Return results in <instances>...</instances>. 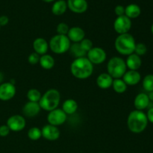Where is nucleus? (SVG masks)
Masks as SVG:
<instances>
[{
  "mask_svg": "<svg viewBox=\"0 0 153 153\" xmlns=\"http://www.w3.org/2000/svg\"><path fill=\"white\" fill-rule=\"evenodd\" d=\"M49 48V43L44 38L38 37L33 42V49H34V52L40 55V56L46 54Z\"/></svg>",
  "mask_w": 153,
  "mask_h": 153,
  "instance_id": "obj_18",
  "label": "nucleus"
},
{
  "mask_svg": "<svg viewBox=\"0 0 153 153\" xmlns=\"http://www.w3.org/2000/svg\"><path fill=\"white\" fill-rule=\"evenodd\" d=\"M67 3L70 10L76 13H85L88 7L86 0H68Z\"/></svg>",
  "mask_w": 153,
  "mask_h": 153,
  "instance_id": "obj_13",
  "label": "nucleus"
},
{
  "mask_svg": "<svg viewBox=\"0 0 153 153\" xmlns=\"http://www.w3.org/2000/svg\"><path fill=\"white\" fill-rule=\"evenodd\" d=\"M70 71L75 78L84 80L91 77L93 74L94 64L88 59V58H77L72 62L70 65Z\"/></svg>",
  "mask_w": 153,
  "mask_h": 153,
  "instance_id": "obj_1",
  "label": "nucleus"
},
{
  "mask_svg": "<svg viewBox=\"0 0 153 153\" xmlns=\"http://www.w3.org/2000/svg\"><path fill=\"white\" fill-rule=\"evenodd\" d=\"M16 92V87L10 82H4L0 85V100L8 101L13 98Z\"/></svg>",
  "mask_w": 153,
  "mask_h": 153,
  "instance_id": "obj_11",
  "label": "nucleus"
},
{
  "mask_svg": "<svg viewBox=\"0 0 153 153\" xmlns=\"http://www.w3.org/2000/svg\"><path fill=\"white\" fill-rule=\"evenodd\" d=\"M28 137L31 140H37L42 137L41 129L38 127H32L28 131Z\"/></svg>",
  "mask_w": 153,
  "mask_h": 153,
  "instance_id": "obj_29",
  "label": "nucleus"
},
{
  "mask_svg": "<svg viewBox=\"0 0 153 153\" xmlns=\"http://www.w3.org/2000/svg\"><path fill=\"white\" fill-rule=\"evenodd\" d=\"M61 101V94L56 89H49L43 94L39 101L40 108L46 111H51L57 108Z\"/></svg>",
  "mask_w": 153,
  "mask_h": 153,
  "instance_id": "obj_4",
  "label": "nucleus"
},
{
  "mask_svg": "<svg viewBox=\"0 0 153 153\" xmlns=\"http://www.w3.org/2000/svg\"><path fill=\"white\" fill-rule=\"evenodd\" d=\"M107 71L114 79H121L127 71L126 61L120 57H113L108 62Z\"/></svg>",
  "mask_w": 153,
  "mask_h": 153,
  "instance_id": "obj_5",
  "label": "nucleus"
},
{
  "mask_svg": "<svg viewBox=\"0 0 153 153\" xmlns=\"http://www.w3.org/2000/svg\"><path fill=\"white\" fill-rule=\"evenodd\" d=\"M40 109L41 108L38 102L28 101L22 108V112L24 115L28 117H34L40 113Z\"/></svg>",
  "mask_w": 153,
  "mask_h": 153,
  "instance_id": "obj_16",
  "label": "nucleus"
},
{
  "mask_svg": "<svg viewBox=\"0 0 153 153\" xmlns=\"http://www.w3.org/2000/svg\"><path fill=\"white\" fill-rule=\"evenodd\" d=\"M100 153H104V152H100Z\"/></svg>",
  "mask_w": 153,
  "mask_h": 153,
  "instance_id": "obj_42",
  "label": "nucleus"
},
{
  "mask_svg": "<svg viewBox=\"0 0 153 153\" xmlns=\"http://www.w3.org/2000/svg\"><path fill=\"white\" fill-rule=\"evenodd\" d=\"M149 102H150V100H149L147 94H143V93L137 94L134 100V105L136 108L135 110H144L149 106Z\"/></svg>",
  "mask_w": 153,
  "mask_h": 153,
  "instance_id": "obj_17",
  "label": "nucleus"
},
{
  "mask_svg": "<svg viewBox=\"0 0 153 153\" xmlns=\"http://www.w3.org/2000/svg\"><path fill=\"white\" fill-rule=\"evenodd\" d=\"M146 52H147V47H146V46L144 43H136L134 53H135L136 55H139V56L140 57L142 56V55H144L146 53Z\"/></svg>",
  "mask_w": 153,
  "mask_h": 153,
  "instance_id": "obj_31",
  "label": "nucleus"
},
{
  "mask_svg": "<svg viewBox=\"0 0 153 153\" xmlns=\"http://www.w3.org/2000/svg\"><path fill=\"white\" fill-rule=\"evenodd\" d=\"M131 28V20L126 15L117 16L114 22V28L119 34L128 33Z\"/></svg>",
  "mask_w": 153,
  "mask_h": 153,
  "instance_id": "obj_8",
  "label": "nucleus"
},
{
  "mask_svg": "<svg viewBox=\"0 0 153 153\" xmlns=\"http://www.w3.org/2000/svg\"><path fill=\"white\" fill-rule=\"evenodd\" d=\"M40 55L34 52L29 55V56H28V61L30 64H31V65H35L37 63H39V61H40Z\"/></svg>",
  "mask_w": 153,
  "mask_h": 153,
  "instance_id": "obj_33",
  "label": "nucleus"
},
{
  "mask_svg": "<svg viewBox=\"0 0 153 153\" xmlns=\"http://www.w3.org/2000/svg\"><path fill=\"white\" fill-rule=\"evenodd\" d=\"M0 27H1V26H0Z\"/></svg>",
  "mask_w": 153,
  "mask_h": 153,
  "instance_id": "obj_44",
  "label": "nucleus"
},
{
  "mask_svg": "<svg viewBox=\"0 0 153 153\" xmlns=\"http://www.w3.org/2000/svg\"><path fill=\"white\" fill-rule=\"evenodd\" d=\"M71 43L67 35L56 34L50 39L49 47L51 51L55 54L61 55L70 50Z\"/></svg>",
  "mask_w": 153,
  "mask_h": 153,
  "instance_id": "obj_6",
  "label": "nucleus"
},
{
  "mask_svg": "<svg viewBox=\"0 0 153 153\" xmlns=\"http://www.w3.org/2000/svg\"><path fill=\"white\" fill-rule=\"evenodd\" d=\"M69 28L68 25L65 22H61V23L58 24L57 25V28H56V31L58 34H61V35H67V33H68Z\"/></svg>",
  "mask_w": 153,
  "mask_h": 153,
  "instance_id": "obj_32",
  "label": "nucleus"
},
{
  "mask_svg": "<svg viewBox=\"0 0 153 153\" xmlns=\"http://www.w3.org/2000/svg\"><path fill=\"white\" fill-rule=\"evenodd\" d=\"M41 97L42 94L40 93V91L35 88H31L27 92V98L30 102H39Z\"/></svg>",
  "mask_w": 153,
  "mask_h": 153,
  "instance_id": "obj_26",
  "label": "nucleus"
},
{
  "mask_svg": "<svg viewBox=\"0 0 153 153\" xmlns=\"http://www.w3.org/2000/svg\"><path fill=\"white\" fill-rule=\"evenodd\" d=\"M43 1H46V2H51V1H53L54 0H43Z\"/></svg>",
  "mask_w": 153,
  "mask_h": 153,
  "instance_id": "obj_40",
  "label": "nucleus"
},
{
  "mask_svg": "<svg viewBox=\"0 0 153 153\" xmlns=\"http://www.w3.org/2000/svg\"><path fill=\"white\" fill-rule=\"evenodd\" d=\"M147 95H148V97H149V100L153 102V91H152V92H149V94H147Z\"/></svg>",
  "mask_w": 153,
  "mask_h": 153,
  "instance_id": "obj_38",
  "label": "nucleus"
},
{
  "mask_svg": "<svg viewBox=\"0 0 153 153\" xmlns=\"http://www.w3.org/2000/svg\"><path fill=\"white\" fill-rule=\"evenodd\" d=\"M2 81H3V74L0 72V85L1 84Z\"/></svg>",
  "mask_w": 153,
  "mask_h": 153,
  "instance_id": "obj_39",
  "label": "nucleus"
},
{
  "mask_svg": "<svg viewBox=\"0 0 153 153\" xmlns=\"http://www.w3.org/2000/svg\"><path fill=\"white\" fill-rule=\"evenodd\" d=\"M114 79L108 74V73H103L99 75L97 79V84L98 87L101 89L106 90L110 88L112 86Z\"/></svg>",
  "mask_w": 153,
  "mask_h": 153,
  "instance_id": "obj_19",
  "label": "nucleus"
},
{
  "mask_svg": "<svg viewBox=\"0 0 153 153\" xmlns=\"http://www.w3.org/2000/svg\"><path fill=\"white\" fill-rule=\"evenodd\" d=\"M151 31H152V34H153V23H152V26H151Z\"/></svg>",
  "mask_w": 153,
  "mask_h": 153,
  "instance_id": "obj_41",
  "label": "nucleus"
},
{
  "mask_svg": "<svg viewBox=\"0 0 153 153\" xmlns=\"http://www.w3.org/2000/svg\"><path fill=\"white\" fill-rule=\"evenodd\" d=\"M125 61L127 68L129 69V70H137L142 65L141 58L135 53L128 55V58Z\"/></svg>",
  "mask_w": 153,
  "mask_h": 153,
  "instance_id": "obj_20",
  "label": "nucleus"
},
{
  "mask_svg": "<svg viewBox=\"0 0 153 153\" xmlns=\"http://www.w3.org/2000/svg\"><path fill=\"white\" fill-rule=\"evenodd\" d=\"M9 22V19L7 16H0V26H4L7 25Z\"/></svg>",
  "mask_w": 153,
  "mask_h": 153,
  "instance_id": "obj_36",
  "label": "nucleus"
},
{
  "mask_svg": "<svg viewBox=\"0 0 153 153\" xmlns=\"http://www.w3.org/2000/svg\"><path fill=\"white\" fill-rule=\"evenodd\" d=\"M123 80L126 84L129 86H134L137 85L141 80V76L137 70H128L126 72L123 76Z\"/></svg>",
  "mask_w": 153,
  "mask_h": 153,
  "instance_id": "obj_15",
  "label": "nucleus"
},
{
  "mask_svg": "<svg viewBox=\"0 0 153 153\" xmlns=\"http://www.w3.org/2000/svg\"><path fill=\"white\" fill-rule=\"evenodd\" d=\"M67 36L68 37L70 42H73L74 43H80L83 39H85V32L82 28L78 26L72 27L69 29Z\"/></svg>",
  "mask_w": 153,
  "mask_h": 153,
  "instance_id": "obj_14",
  "label": "nucleus"
},
{
  "mask_svg": "<svg viewBox=\"0 0 153 153\" xmlns=\"http://www.w3.org/2000/svg\"><path fill=\"white\" fill-rule=\"evenodd\" d=\"M152 68H153V65H152Z\"/></svg>",
  "mask_w": 153,
  "mask_h": 153,
  "instance_id": "obj_43",
  "label": "nucleus"
},
{
  "mask_svg": "<svg viewBox=\"0 0 153 153\" xmlns=\"http://www.w3.org/2000/svg\"><path fill=\"white\" fill-rule=\"evenodd\" d=\"M67 115L65 112L60 108H55L49 112L47 115V121L49 124L55 126L63 125L67 120Z\"/></svg>",
  "mask_w": 153,
  "mask_h": 153,
  "instance_id": "obj_7",
  "label": "nucleus"
},
{
  "mask_svg": "<svg viewBox=\"0 0 153 153\" xmlns=\"http://www.w3.org/2000/svg\"><path fill=\"white\" fill-rule=\"evenodd\" d=\"M62 109L66 114H73L78 110V103L73 99H68L63 103Z\"/></svg>",
  "mask_w": 153,
  "mask_h": 153,
  "instance_id": "obj_21",
  "label": "nucleus"
},
{
  "mask_svg": "<svg viewBox=\"0 0 153 153\" xmlns=\"http://www.w3.org/2000/svg\"><path fill=\"white\" fill-rule=\"evenodd\" d=\"M6 125L8 126L10 131L18 132V131H22L25 128V125H26V121L22 116L16 114L10 117L7 119Z\"/></svg>",
  "mask_w": 153,
  "mask_h": 153,
  "instance_id": "obj_10",
  "label": "nucleus"
},
{
  "mask_svg": "<svg viewBox=\"0 0 153 153\" xmlns=\"http://www.w3.org/2000/svg\"><path fill=\"white\" fill-rule=\"evenodd\" d=\"M143 89L147 92L153 91V74H148L143 78Z\"/></svg>",
  "mask_w": 153,
  "mask_h": 153,
  "instance_id": "obj_27",
  "label": "nucleus"
},
{
  "mask_svg": "<svg viewBox=\"0 0 153 153\" xmlns=\"http://www.w3.org/2000/svg\"><path fill=\"white\" fill-rule=\"evenodd\" d=\"M10 130L7 125H2L0 126V136L1 137H6L9 134Z\"/></svg>",
  "mask_w": 153,
  "mask_h": 153,
  "instance_id": "obj_34",
  "label": "nucleus"
},
{
  "mask_svg": "<svg viewBox=\"0 0 153 153\" xmlns=\"http://www.w3.org/2000/svg\"><path fill=\"white\" fill-rule=\"evenodd\" d=\"M146 117H147L148 122H150L151 123L153 124V107L150 108L148 110L147 114H146Z\"/></svg>",
  "mask_w": 153,
  "mask_h": 153,
  "instance_id": "obj_37",
  "label": "nucleus"
},
{
  "mask_svg": "<svg viewBox=\"0 0 153 153\" xmlns=\"http://www.w3.org/2000/svg\"><path fill=\"white\" fill-rule=\"evenodd\" d=\"M114 11L117 16H123V15H125V7L123 5H117L115 7Z\"/></svg>",
  "mask_w": 153,
  "mask_h": 153,
  "instance_id": "obj_35",
  "label": "nucleus"
},
{
  "mask_svg": "<svg viewBox=\"0 0 153 153\" xmlns=\"http://www.w3.org/2000/svg\"><path fill=\"white\" fill-rule=\"evenodd\" d=\"M148 119L143 111L134 110L128 114L127 119V126L131 132L134 134L142 133L146 128Z\"/></svg>",
  "mask_w": 153,
  "mask_h": 153,
  "instance_id": "obj_2",
  "label": "nucleus"
},
{
  "mask_svg": "<svg viewBox=\"0 0 153 153\" xmlns=\"http://www.w3.org/2000/svg\"><path fill=\"white\" fill-rule=\"evenodd\" d=\"M136 41L134 37L129 33L119 34L114 42L117 52L123 55H129L134 53Z\"/></svg>",
  "mask_w": 153,
  "mask_h": 153,
  "instance_id": "obj_3",
  "label": "nucleus"
},
{
  "mask_svg": "<svg viewBox=\"0 0 153 153\" xmlns=\"http://www.w3.org/2000/svg\"><path fill=\"white\" fill-rule=\"evenodd\" d=\"M79 45L82 47V49L85 51L86 53H88L93 47H94V45H93V42L91 41L90 39L85 38L82 40V41L79 43Z\"/></svg>",
  "mask_w": 153,
  "mask_h": 153,
  "instance_id": "obj_30",
  "label": "nucleus"
},
{
  "mask_svg": "<svg viewBox=\"0 0 153 153\" xmlns=\"http://www.w3.org/2000/svg\"><path fill=\"white\" fill-rule=\"evenodd\" d=\"M67 3L64 0H58L55 1L52 7V11L56 16L62 15L67 10Z\"/></svg>",
  "mask_w": 153,
  "mask_h": 153,
  "instance_id": "obj_24",
  "label": "nucleus"
},
{
  "mask_svg": "<svg viewBox=\"0 0 153 153\" xmlns=\"http://www.w3.org/2000/svg\"><path fill=\"white\" fill-rule=\"evenodd\" d=\"M88 59L93 64H102L107 58L106 52L101 47H93L89 52L87 53Z\"/></svg>",
  "mask_w": 153,
  "mask_h": 153,
  "instance_id": "obj_9",
  "label": "nucleus"
},
{
  "mask_svg": "<svg viewBox=\"0 0 153 153\" xmlns=\"http://www.w3.org/2000/svg\"><path fill=\"white\" fill-rule=\"evenodd\" d=\"M141 13L140 7L136 4H130L125 7V15L131 19H135L138 17Z\"/></svg>",
  "mask_w": 153,
  "mask_h": 153,
  "instance_id": "obj_23",
  "label": "nucleus"
},
{
  "mask_svg": "<svg viewBox=\"0 0 153 153\" xmlns=\"http://www.w3.org/2000/svg\"><path fill=\"white\" fill-rule=\"evenodd\" d=\"M111 87L114 91L117 94H123L127 90V85L124 82L123 79H114Z\"/></svg>",
  "mask_w": 153,
  "mask_h": 153,
  "instance_id": "obj_25",
  "label": "nucleus"
},
{
  "mask_svg": "<svg viewBox=\"0 0 153 153\" xmlns=\"http://www.w3.org/2000/svg\"><path fill=\"white\" fill-rule=\"evenodd\" d=\"M70 51H71L72 54L77 58H82V57H85V55H86V52L82 49V47L79 45V43H74L73 46H70Z\"/></svg>",
  "mask_w": 153,
  "mask_h": 153,
  "instance_id": "obj_28",
  "label": "nucleus"
},
{
  "mask_svg": "<svg viewBox=\"0 0 153 153\" xmlns=\"http://www.w3.org/2000/svg\"><path fill=\"white\" fill-rule=\"evenodd\" d=\"M41 133L42 137L43 138L47 140H50V141L58 140L60 137V134H61L60 130L58 129V127L50 125V124L44 126L42 128Z\"/></svg>",
  "mask_w": 153,
  "mask_h": 153,
  "instance_id": "obj_12",
  "label": "nucleus"
},
{
  "mask_svg": "<svg viewBox=\"0 0 153 153\" xmlns=\"http://www.w3.org/2000/svg\"><path fill=\"white\" fill-rule=\"evenodd\" d=\"M39 64L44 70H51L55 66V59L52 55L45 54L40 56Z\"/></svg>",
  "mask_w": 153,
  "mask_h": 153,
  "instance_id": "obj_22",
  "label": "nucleus"
}]
</instances>
